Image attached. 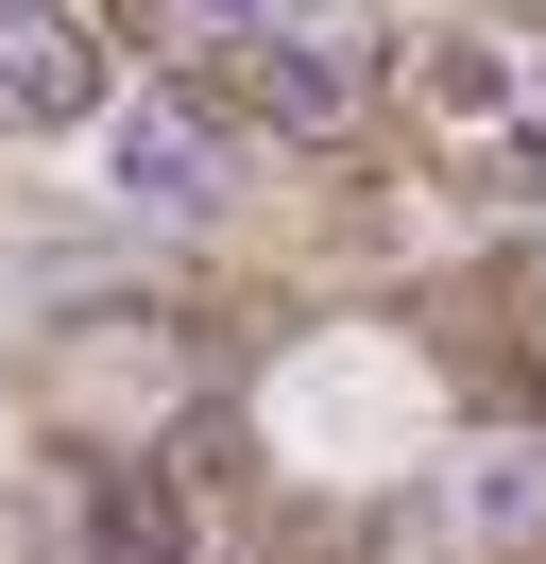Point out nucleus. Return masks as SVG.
Masks as SVG:
<instances>
[{"label":"nucleus","instance_id":"nucleus-1","mask_svg":"<svg viewBox=\"0 0 546 564\" xmlns=\"http://www.w3.org/2000/svg\"><path fill=\"white\" fill-rule=\"evenodd\" d=\"M239 104H256L273 138H341V120L375 104V18H341V0L256 18V35H239Z\"/></svg>","mask_w":546,"mask_h":564},{"label":"nucleus","instance_id":"nucleus-2","mask_svg":"<svg viewBox=\"0 0 546 564\" xmlns=\"http://www.w3.org/2000/svg\"><path fill=\"white\" fill-rule=\"evenodd\" d=\"M120 206H222V104L205 86H154V104H120Z\"/></svg>","mask_w":546,"mask_h":564},{"label":"nucleus","instance_id":"nucleus-3","mask_svg":"<svg viewBox=\"0 0 546 564\" xmlns=\"http://www.w3.org/2000/svg\"><path fill=\"white\" fill-rule=\"evenodd\" d=\"M86 104H102L86 18H68V0H0V120H18V138H52V120H86Z\"/></svg>","mask_w":546,"mask_h":564},{"label":"nucleus","instance_id":"nucleus-4","mask_svg":"<svg viewBox=\"0 0 546 564\" xmlns=\"http://www.w3.org/2000/svg\"><path fill=\"white\" fill-rule=\"evenodd\" d=\"M461 513H478V530H529V513H546V445H478Z\"/></svg>","mask_w":546,"mask_h":564},{"label":"nucleus","instance_id":"nucleus-5","mask_svg":"<svg viewBox=\"0 0 546 564\" xmlns=\"http://www.w3.org/2000/svg\"><path fill=\"white\" fill-rule=\"evenodd\" d=\"M495 188H529V206H546V104H529V120L495 138Z\"/></svg>","mask_w":546,"mask_h":564},{"label":"nucleus","instance_id":"nucleus-6","mask_svg":"<svg viewBox=\"0 0 546 564\" xmlns=\"http://www.w3.org/2000/svg\"><path fill=\"white\" fill-rule=\"evenodd\" d=\"M171 18H205V35H256V18H291V0H171Z\"/></svg>","mask_w":546,"mask_h":564}]
</instances>
